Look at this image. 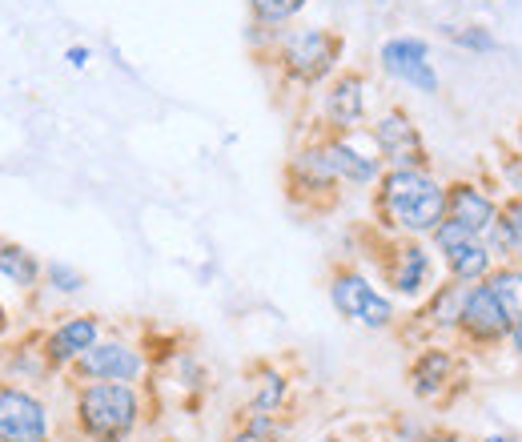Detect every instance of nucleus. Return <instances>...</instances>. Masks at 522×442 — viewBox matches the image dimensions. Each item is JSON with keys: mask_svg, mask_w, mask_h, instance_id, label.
Returning a JSON list of instances; mask_svg holds the SVG:
<instances>
[{"mask_svg": "<svg viewBox=\"0 0 522 442\" xmlns=\"http://www.w3.org/2000/svg\"><path fill=\"white\" fill-rule=\"evenodd\" d=\"M446 221H454V226H462L474 238H486L490 226L498 221V205L478 185L454 181V185H446Z\"/></svg>", "mask_w": 522, "mask_h": 442, "instance_id": "nucleus-10", "label": "nucleus"}, {"mask_svg": "<svg viewBox=\"0 0 522 442\" xmlns=\"http://www.w3.org/2000/svg\"><path fill=\"white\" fill-rule=\"evenodd\" d=\"M0 274H9L17 286H33L37 282V262H33V254H25L17 246H0Z\"/></svg>", "mask_w": 522, "mask_h": 442, "instance_id": "nucleus-19", "label": "nucleus"}, {"mask_svg": "<svg viewBox=\"0 0 522 442\" xmlns=\"http://www.w3.org/2000/svg\"><path fill=\"white\" fill-rule=\"evenodd\" d=\"M318 153H322V161H326V169H330L334 181H354V185L378 181V157H366V153H358L346 141H330Z\"/></svg>", "mask_w": 522, "mask_h": 442, "instance_id": "nucleus-12", "label": "nucleus"}, {"mask_svg": "<svg viewBox=\"0 0 522 442\" xmlns=\"http://www.w3.org/2000/svg\"><path fill=\"white\" fill-rule=\"evenodd\" d=\"M390 278H394V290H398V294H406V298L418 294V290L430 282V254H426L418 242L398 246V258H394Z\"/></svg>", "mask_w": 522, "mask_h": 442, "instance_id": "nucleus-15", "label": "nucleus"}, {"mask_svg": "<svg viewBox=\"0 0 522 442\" xmlns=\"http://www.w3.org/2000/svg\"><path fill=\"white\" fill-rule=\"evenodd\" d=\"M490 246L494 250H514L522 254V197H510L498 209V221L490 226Z\"/></svg>", "mask_w": 522, "mask_h": 442, "instance_id": "nucleus-17", "label": "nucleus"}, {"mask_svg": "<svg viewBox=\"0 0 522 442\" xmlns=\"http://www.w3.org/2000/svg\"><path fill=\"white\" fill-rule=\"evenodd\" d=\"M326 113L338 129H354L366 113V97H362V77H342L334 81L330 97H326Z\"/></svg>", "mask_w": 522, "mask_h": 442, "instance_id": "nucleus-14", "label": "nucleus"}, {"mask_svg": "<svg viewBox=\"0 0 522 442\" xmlns=\"http://www.w3.org/2000/svg\"><path fill=\"white\" fill-rule=\"evenodd\" d=\"M49 278H53V282H57V290H65V294L81 290V274H77V270H69V266H49Z\"/></svg>", "mask_w": 522, "mask_h": 442, "instance_id": "nucleus-22", "label": "nucleus"}, {"mask_svg": "<svg viewBox=\"0 0 522 442\" xmlns=\"http://www.w3.org/2000/svg\"><path fill=\"white\" fill-rule=\"evenodd\" d=\"M490 286V294L498 298V306L510 314V322L522 318V270H490V278H482Z\"/></svg>", "mask_w": 522, "mask_h": 442, "instance_id": "nucleus-18", "label": "nucleus"}, {"mask_svg": "<svg viewBox=\"0 0 522 442\" xmlns=\"http://www.w3.org/2000/svg\"><path fill=\"white\" fill-rule=\"evenodd\" d=\"M450 41H458V45L470 49V53H494V49H498V41H494L486 29H450Z\"/></svg>", "mask_w": 522, "mask_h": 442, "instance_id": "nucleus-21", "label": "nucleus"}, {"mask_svg": "<svg viewBox=\"0 0 522 442\" xmlns=\"http://www.w3.org/2000/svg\"><path fill=\"white\" fill-rule=\"evenodd\" d=\"M374 141H378V153L394 169H426V145L406 113H386L374 125Z\"/></svg>", "mask_w": 522, "mask_h": 442, "instance_id": "nucleus-8", "label": "nucleus"}, {"mask_svg": "<svg viewBox=\"0 0 522 442\" xmlns=\"http://www.w3.org/2000/svg\"><path fill=\"white\" fill-rule=\"evenodd\" d=\"M338 53H342L338 37H330V33H322V29H310V33H298V37L286 41L282 61H286V69H290L298 81H322V77L334 69Z\"/></svg>", "mask_w": 522, "mask_h": 442, "instance_id": "nucleus-6", "label": "nucleus"}, {"mask_svg": "<svg viewBox=\"0 0 522 442\" xmlns=\"http://www.w3.org/2000/svg\"><path fill=\"white\" fill-rule=\"evenodd\" d=\"M330 442H338V438H330Z\"/></svg>", "mask_w": 522, "mask_h": 442, "instance_id": "nucleus-27", "label": "nucleus"}, {"mask_svg": "<svg viewBox=\"0 0 522 442\" xmlns=\"http://www.w3.org/2000/svg\"><path fill=\"white\" fill-rule=\"evenodd\" d=\"M69 61H73V65H77V69H81V65H85V61H89V49H69Z\"/></svg>", "mask_w": 522, "mask_h": 442, "instance_id": "nucleus-25", "label": "nucleus"}, {"mask_svg": "<svg viewBox=\"0 0 522 442\" xmlns=\"http://www.w3.org/2000/svg\"><path fill=\"white\" fill-rule=\"evenodd\" d=\"M378 213L398 234H434L446 221V185L426 169H390L378 189Z\"/></svg>", "mask_w": 522, "mask_h": 442, "instance_id": "nucleus-1", "label": "nucleus"}, {"mask_svg": "<svg viewBox=\"0 0 522 442\" xmlns=\"http://www.w3.org/2000/svg\"><path fill=\"white\" fill-rule=\"evenodd\" d=\"M237 442H274V438H270V422H266V418H257V422H253Z\"/></svg>", "mask_w": 522, "mask_h": 442, "instance_id": "nucleus-23", "label": "nucleus"}, {"mask_svg": "<svg viewBox=\"0 0 522 442\" xmlns=\"http://www.w3.org/2000/svg\"><path fill=\"white\" fill-rule=\"evenodd\" d=\"M430 45L418 37H394L382 45V65L386 73H394L398 81L422 89V93H438V73L430 69Z\"/></svg>", "mask_w": 522, "mask_h": 442, "instance_id": "nucleus-9", "label": "nucleus"}, {"mask_svg": "<svg viewBox=\"0 0 522 442\" xmlns=\"http://www.w3.org/2000/svg\"><path fill=\"white\" fill-rule=\"evenodd\" d=\"M45 406L25 390H0V442H45Z\"/></svg>", "mask_w": 522, "mask_h": 442, "instance_id": "nucleus-7", "label": "nucleus"}, {"mask_svg": "<svg viewBox=\"0 0 522 442\" xmlns=\"http://www.w3.org/2000/svg\"><path fill=\"white\" fill-rule=\"evenodd\" d=\"M249 5H253V13H257L261 21L278 25V21H290L294 13H302L306 0H249Z\"/></svg>", "mask_w": 522, "mask_h": 442, "instance_id": "nucleus-20", "label": "nucleus"}, {"mask_svg": "<svg viewBox=\"0 0 522 442\" xmlns=\"http://www.w3.org/2000/svg\"><path fill=\"white\" fill-rule=\"evenodd\" d=\"M434 242H438L442 258H446V270H450L454 282L474 286V282L490 278V254L494 250L482 238L466 234L462 226H454V221H442V226L434 230Z\"/></svg>", "mask_w": 522, "mask_h": 442, "instance_id": "nucleus-3", "label": "nucleus"}, {"mask_svg": "<svg viewBox=\"0 0 522 442\" xmlns=\"http://www.w3.org/2000/svg\"><path fill=\"white\" fill-rule=\"evenodd\" d=\"M77 362H81V370H85L89 378H97V382H133V378L141 374L137 350H129V346H121V342H97V346H89Z\"/></svg>", "mask_w": 522, "mask_h": 442, "instance_id": "nucleus-11", "label": "nucleus"}, {"mask_svg": "<svg viewBox=\"0 0 522 442\" xmlns=\"http://www.w3.org/2000/svg\"><path fill=\"white\" fill-rule=\"evenodd\" d=\"M378 5H386V0H378Z\"/></svg>", "mask_w": 522, "mask_h": 442, "instance_id": "nucleus-26", "label": "nucleus"}, {"mask_svg": "<svg viewBox=\"0 0 522 442\" xmlns=\"http://www.w3.org/2000/svg\"><path fill=\"white\" fill-rule=\"evenodd\" d=\"M450 378H454V358H450L446 350H426V354L414 362V370H410V386H414V394L426 398V402L438 398Z\"/></svg>", "mask_w": 522, "mask_h": 442, "instance_id": "nucleus-13", "label": "nucleus"}, {"mask_svg": "<svg viewBox=\"0 0 522 442\" xmlns=\"http://www.w3.org/2000/svg\"><path fill=\"white\" fill-rule=\"evenodd\" d=\"M330 298H334L342 318H354L370 330H386L394 322V302L382 298L362 274H338L334 286H330Z\"/></svg>", "mask_w": 522, "mask_h": 442, "instance_id": "nucleus-5", "label": "nucleus"}, {"mask_svg": "<svg viewBox=\"0 0 522 442\" xmlns=\"http://www.w3.org/2000/svg\"><path fill=\"white\" fill-rule=\"evenodd\" d=\"M474 346H494V342H502V338H510V330H514V322H510V314L498 306V298L490 294V286L486 282H474L470 290H466V298H462V310H458V322H454Z\"/></svg>", "mask_w": 522, "mask_h": 442, "instance_id": "nucleus-4", "label": "nucleus"}, {"mask_svg": "<svg viewBox=\"0 0 522 442\" xmlns=\"http://www.w3.org/2000/svg\"><path fill=\"white\" fill-rule=\"evenodd\" d=\"M510 342H514V350H518V358H522V318L514 322V330H510Z\"/></svg>", "mask_w": 522, "mask_h": 442, "instance_id": "nucleus-24", "label": "nucleus"}, {"mask_svg": "<svg viewBox=\"0 0 522 442\" xmlns=\"http://www.w3.org/2000/svg\"><path fill=\"white\" fill-rule=\"evenodd\" d=\"M81 426L97 442H121L137 426V394L125 382H93L81 390Z\"/></svg>", "mask_w": 522, "mask_h": 442, "instance_id": "nucleus-2", "label": "nucleus"}, {"mask_svg": "<svg viewBox=\"0 0 522 442\" xmlns=\"http://www.w3.org/2000/svg\"><path fill=\"white\" fill-rule=\"evenodd\" d=\"M89 346H97V318H73L49 338V358L53 362H73Z\"/></svg>", "mask_w": 522, "mask_h": 442, "instance_id": "nucleus-16", "label": "nucleus"}]
</instances>
